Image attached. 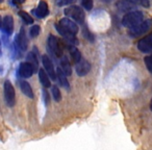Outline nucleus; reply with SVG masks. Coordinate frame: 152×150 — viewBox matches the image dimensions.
Segmentation results:
<instances>
[{"instance_id": "26", "label": "nucleus", "mask_w": 152, "mask_h": 150, "mask_svg": "<svg viewBox=\"0 0 152 150\" xmlns=\"http://www.w3.org/2000/svg\"><path fill=\"white\" fill-rule=\"evenodd\" d=\"M40 31H41L40 26H39V25H34L31 28H30V30H29L30 37H31V38H36V37L39 36Z\"/></svg>"}, {"instance_id": "16", "label": "nucleus", "mask_w": 152, "mask_h": 150, "mask_svg": "<svg viewBox=\"0 0 152 150\" xmlns=\"http://www.w3.org/2000/svg\"><path fill=\"white\" fill-rule=\"evenodd\" d=\"M20 89H21L22 93H23L24 95L27 96L30 99H34V91H32L31 86H30L27 81H25V80L20 81Z\"/></svg>"}, {"instance_id": "3", "label": "nucleus", "mask_w": 152, "mask_h": 150, "mask_svg": "<svg viewBox=\"0 0 152 150\" xmlns=\"http://www.w3.org/2000/svg\"><path fill=\"white\" fill-rule=\"evenodd\" d=\"M152 26V21L151 20H145V21L140 22L139 24L132 26V27L129 28V32L131 37L135 38V37H140L142 34H146L147 31H149L150 28Z\"/></svg>"}, {"instance_id": "13", "label": "nucleus", "mask_w": 152, "mask_h": 150, "mask_svg": "<svg viewBox=\"0 0 152 150\" xmlns=\"http://www.w3.org/2000/svg\"><path fill=\"white\" fill-rule=\"evenodd\" d=\"M2 29L5 34L11 36L14 30V20L12 16H5L2 21Z\"/></svg>"}, {"instance_id": "22", "label": "nucleus", "mask_w": 152, "mask_h": 150, "mask_svg": "<svg viewBox=\"0 0 152 150\" xmlns=\"http://www.w3.org/2000/svg\"><path fill=\"white\" fill-rule=\"evenodd\" d=\"M19 16L21 17V19L23 20L26 24H32V23H34V19H32V17L28 13H26V12L20 11L19 12Z\"/></svg>"}, {"instance_id": "4", "label": "nucleus", "mask_w": 152, "mask_h": 150, "mask_svg": "<svg viewBox=\"0 0 152 150\" xmlns=\"http://www.w3.org/2000/svg\"><path fill=\"white\" fill-rule=\"evenodd\" d=\"M3 91H4V99L7 102V106L13 108L16 103V93L14 86L10 80L4 81V86H3Z\"/></svg>"}, {"instance_id": "18", "label": "nucleus", "mask_w": 152, "mask_h": 150, "mask_svg": "<svg viewBox=\"0 0 152 150\" xmlns=\"http://www.w3.org/2000/svg\"><path fill=\"white\" fill-rule=\"evenodd\" d=\"M39 79H40V83H42V86L44 88H49L51 86L48 74L46 73V71L44 69L39 70Z\"/></svg>"}, {"instance_id": "7", "label": "nucleus", "mask_w": 152, "mask_h": 150, "mask_svg": "<svg viewBox=\"0 0 152 150\" xmlns=\"http://www.w3.org/2000/svg\"><path fill=\"white\" fill-rule=\"evenodd\" d=\"M137 49L143 53L152 52V34L144 37L137 42Z\"/></svg>"}, {"instance_id": "14", "label": "nucleus", "mask_w": 152, "mask_h": 150, "mask_svg": "<svg viewBox=\"0 0 152 150\" xmlns=\"http://www.w3.org/2000/svg\"><path fill=\"white\" fill-rule=\"evenodd\" d=\"M34 14H36L37 17L40 18V19L45 18L47 15H48L49 9H48V4H47L46 1H44V0L40 1V3H39V5H38V7H37L36 12H34Z\"/></svg>"}, {"instance_id": "31", "label": "nucleus", "mask_w": 152, "mask_h": 150, "mask_svg": "<svg viewBox=\"0 0 152 150\" xmlns=\"http://www.w3.org/2000/svg\"><path fill=\"white\" fill-rule=\"evenodd\" d=\"M2 54V46H1V41H0V56Z\"/></svg>"}, {"instance_id": "19", "label": "nucleus", "mask_w": 152, "mask_h": 150, "mask_svg": "<svg viewBox=\"0 0 152 150\" xmlns=\"http://www.w3.org/2000/svg\"><path fill=\"white\" fill-rule=\"evenodd\" d=\"M61 69L64 71V73L67 75V76H70L72 74V68L71 65H70V61L68 59L67 56H63L61 59Z\"/></svg>"}, {"instance_id": "12", "label": "nucleus", "mask_w": 152, "mask_h": 150, "mask_svg": "<svg viewBox=\"0 0 152 150\" xmlns=\"http://www.w3.org/2000/svg\"><path fill=\"white\" fill-rule=\"evenodd\" d=\"M16 44H17V47L21 51H25L26 49H27L28 42H27V37H26L24 28H21L20 32L18 34L17 38H16Z\"/></svg>"}, {"instance_id": "20", "label": "nucleus", "mask_w": 152, "mask_h": 150, "mask_svg": "<svg viewBox=\"0 0 152 150\" xmlns=\"http://www.w3.org/2000/svg\"><path fill=\"white\" fill-rule=\"evenodd\" d=\"M27 61H29L32 66H34V70L38 69L39 67V61H38V57H37V54L34 52H29L27 54Z\"/></svg>"}, {"instance_id": "23", "label": "nucleus", "mask_w": 152, "mask_h": 150, "mask_svg": "<svg viewBox=\"0 0 152 150\" xmlns=\"http://www.w3.org/2000/svg\"><path fill=\"white\" fill-rule=\"evenodd\" d=\"M144 63H145L146 68L148 69V71L152 74V53L150 55H148V56H145Z\"/></svg>"}, {"instance_id": "11", "label": "nucleus", "mask_w": 152, "mask_h": 150, "mask_svg": "<svg viewBox=\"0 0 152 150\" xmlns=\"http://www.w3.org/2000/svg\"><path fill=\"white\" fill-rule=\"evenodd\" d=\"M55 28H56V30L58 31V34H61V37H64V38H65V40L67 41V42L69 43L70 45H75V44H77V39H76V34H71L70 31H68V30H66L65 28L61 27V26L59 25V24H56Z\"/></svg>"}, {"instance_id": "25", "label": "nucleus", "mask_w": 152, "mask_h": 150, "mask_svg": "<svg viewBox=\"0 0 152 150\" xmlns=\"http://www.w3.org/2000/svg\"><path fill=\"white\" fill-rule=\"evenodd\" d=\"M83 37H85L87 40H89L91 43L94 42V34H92V32L89 30V28L86 27V26L83 27Z\"/></svg>"}, {"instance_id": "1", "label": "nucleus", "mask_w": 152, "mask_h": 150, "mask_svg": "<svg viewBox=\"0 0 152 150\" xmlns=\"http://www.w3.org/2000/svg\"><path fill=\"white\" fill-rule=\"evenodd\" d=\"M64 13L67 17L73 19L77 23L83 24L85 22V12L81 7H76V5H70L67 9H65Z\"/></svg>"}, {"instance_id": "30", "label": "nucleus", "mask_w": 152, "mask_h": 150, "mask_svg": "<svg viewBox=\"0 0 152 150\" xmlns=\"http://www.w3.org/2000/svg\"><path fill=\"white\" fill-rule=\"evenodd\" d=\"M25 0H12V2L14 3L15 5H18V4H22Z\"/></svg>"}, {"instance_id": "33", "label": "nucleus", "mask_w": 152, "mask_h": 150, "mask_svg": "<svg viewBox=\"0 0 152 150\" xmlns=\"http://www.w3.org/2000/svg\"><path fill=\"white\" fill-rule=\"evenodd\" d=\"M0 25H1V18H0Z\"/></svg>"}, {"instance_id": "24", "label": "nucleus", "mask_w": 152, "mask_h": 150, "mask_svg": "<svg viewBox=\"0 0 152 150\" xmlns=\"http://www.w3.org/2000/svg\"><path fill=\"white\" fill-rule=\"evenodd\" d=\"M126 1L134 3V4H137V5H142V7H149V5H150L149 0H126Z\"/></svg>"}, {"instance_id": "5", "label": "nucleus", "mask_w": 152, "mask_h": 150, "mask_svg": "<svg viewBox=\"0 0 152 150\" xmlns=\"http://www.w3.org/2000/svg\"><path fill=\"white\" fill-rule=\"evenodd\" d=\"M48 47L51 50V52L56 57L61 56V54H63V49H61V47L58 39L55 36H53V34H49V37H48Z\"/></svg>"}, {"instance_id": "9", "label": "nucleus", "mask_w": 152, "mask_h": 150, "mask_svg": "<svg viewBox=\"0 0 152 150\" xmlns=\"http://www.w3.org/2000/svg\"><path fill=\"white\" fill-rule=\"evenodd\" d=\"M58 24L63 28H65L66 30H68V31H70L73 34H76L77 32H78V25H77L74 21H72L71 19H69V18L61 19L58 22Z\"/></svg>"}, {"instance_id": "6", "label": "nucleus", "mask_w": 152, "mask_h": 150, "mask_svg": "<svg viewBox=\"0 0 152 150\" xmlns=\"http://www.w3.org/2000/svg\"><path fill=\"white\" fill-rule=\"evenodd\" d=\"M34 68L29 61H24L21 63L19 66V70H18V74L22 78H29L32 76V74L34 73Z\"/></svg>"}, {"instance_id": "15", "label": "nucleus", "mask_w": 152, "mask_h": 150, "mask_svg": "<svg viewBox=\"0 0 152 150\" xmlns=\"http://www.w3.org/2000/svg\"><path fill=\"white\" fill-rule=\"evenodd\" d=\"M56 78L58 79L61 87L65 88L66 90H70V83L67 79V75L64 73V71L61 68H57L56 69Z\"/></svg>"}, {"instance_id": "17", "label": "nucleus", "mask_w": 152, "mask_h": 150, "mask_svg": "<svg viewBox=\"0 0 152 150\" xmlns=\"http://www.w3.org/2000/svg\"><path fill=\"white\" fill-rule=\"evenodd\" d=\"M68 50H69L70 55H71L72 59H73V61L75 64H77L81 59H83V57H81L80 51L76 48V47H74V45H69V46H68Z\"/></svg>"}, {"instance_id": "27", "label": "nucleus", "mask_w": 152, "mask_h": 150, "mask_svg": "<svg viewBox=\"0 0 152 150\" xmlns=\"http://www.w3.org/2000/svg\"><path fill=\"white\" fill-rule=\"evenodd\" d=\"M76 0H55L57 7H65V5H70L75 2Z\"/></svg>"}, {"instance_id": "29", "label": "nucleus", "mask_w": 152, "mask_h": 150, "mask_svg": "<svg viewBox=\"0 0 152 150\" xmlns=\"http://www.w3.org/2000/svg\"><path fill=\"white\" fill-rule=\"evenodd\" d=\"M43 98H44V102L46 104H48L49 102V95H48V92L46 91V90H43Z\"/></svg>"}, {"instance_id": "8", "label": "nucleus", "mask_w": 152, "mask_h": 150, "mask_svg": "<svg viewBox=\"0 0 152 150\" xmlns=\"http://www.w3.org/2000/svg\"><path fill=\"white\" fill-rule=\"evenodd\" d=\"M42 63H43V66H44V70L46 71V73L48 74V76L50 77L51 79L55 80V79H56V71H55V69H54L52 61L49 59L48 55H43Z\"/></svg>"}, {"instance_id": "2", "label": "nucleus", "mask_w": 152, "mask_h": 150, "mask_svg": "<svg viewBox=\"0 0 152 150\" xmlns=\"http://www.w3.org/2000/svg\"><path fill=\"white\" fill-rule=\"evenodd\" d=\"M144 19V15L142 12L135 11V12H130V13H127L126 15L123 17L122 19V24L125 27H132V26L139 24L140 22H142Z\"/></svg>"}, {"instance_id": "21", "label": "nucleus", "mask_w": 152, "mask_h": 150, "mask_svg": "<svg viewBox=\"0 0 152 150\" xmlns=\"http://www.w3.org/2000/svg\"><path fill=\"white\" fill-rule=\"evenodd\" d=\"M51 94H52V97L54 101L59 102L61 100V90L58 89V87L53 86V87L51 88Z\"/></svg>"}, {"instance_id": "10", "label": "nucleus", "mask_w": 152, "mask_h": 150, "mask_svg": "<svg viewBox=\"0 0 152 150\" xmlns=\"http://www.w3.org/2000/svg\"><path fill=\"white\" fill-rule=\"evenodd\" d=\"M90 71H91V64L86 59H81L76 64V73L78 76H86Z\"/></svg>"}, {"instance_id": "32", "label": "nucleus", "mask_w": 152, "mask_h": 150, "mask_svg": "<svg viewBox=\"0 0 152 150\" xmlns=\"http://www.w3.org/2000/svg\"><path fill=\"white\" fill-rule=\"evenodd\" d=\"M150 110H152V99H151V101H150Z\"/></svg>"}, {"instance_id": "28", "label": "nucleus", "mask_w": 152, "mask_h": 150, "mask_svg": "<svg viewBox=\"0 0 152 150\" xmlns=\"http://www.w3.org/2000/svg\"><path fill=\"white\" fill-rule=\"evenodd\" d=\"M83 9H86L87 11H91L93 9V0H83L81 1Z\"/></svg>"}]
</instances>
